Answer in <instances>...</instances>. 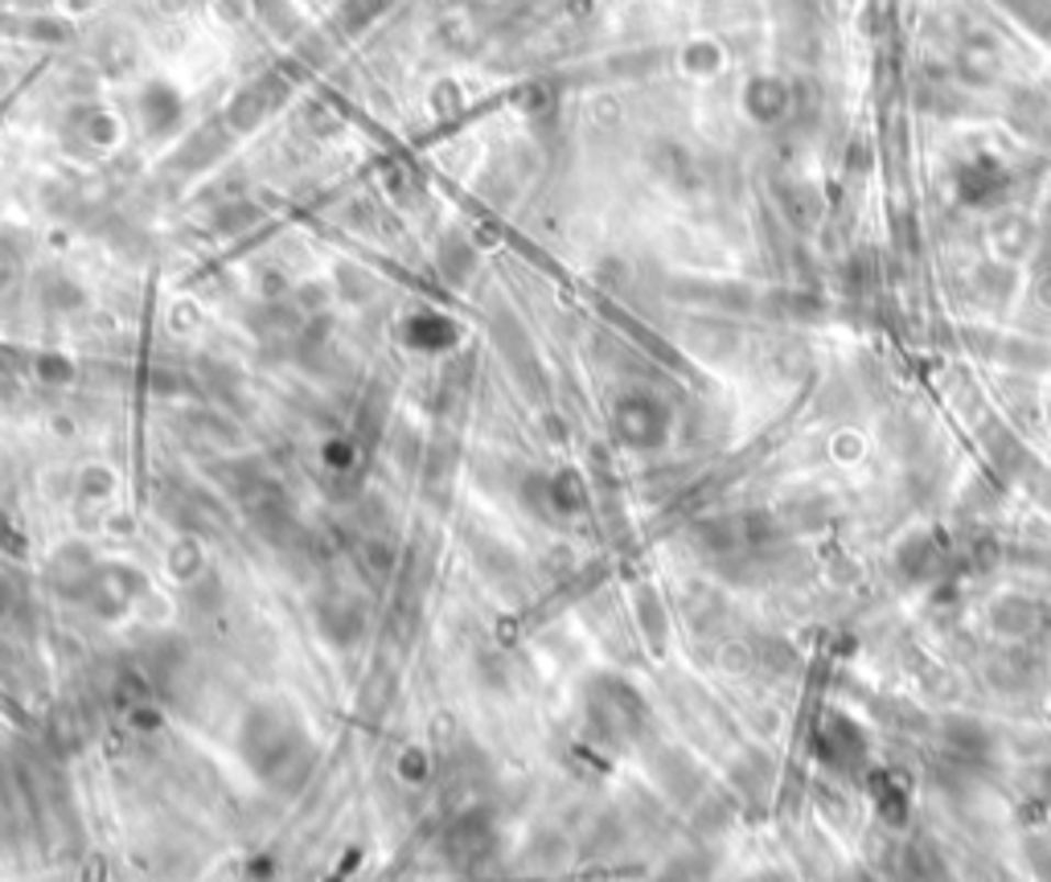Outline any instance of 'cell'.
<instances>
[{
  "mask_svg": "<svg viewBox=\"0 0 1051 882\" xmlns=\"http://www.w3.org/2000/svg\"><path fill=\"white\" fill-rule=\"evenodd\" d=\"M313 619H316V633L325 636L329 645H337V649H354L361 636H366V607H361L358 595L346 588L321 591L313 604Z\"/></svg>",
  "mask_w": 1051,
  "mask_h": 882,
  "instance_id": "cell-2",
  "label": "cell"
},
{
  "mask_svg": "<svg viewBox=\"0 0 1051 882\" xmlns=\"http://www.w3.org/2000/svg\"><path fill=\"white\" fill-rule=\"evenodd\" d=\"M427 772H432V756H427L424 747H407V751L399 756V775H403L407 784H424Z\"/></svg>",
  "mask_w": 1051,
  "mask_h": 882,
  "instance_id": "cell-5",
  "label": "cell"
},
{
  "mask_svg": "<svg viewBox=\"0 0 1051 882\" xmlns=\"http://www.w3.org/2000/svg\"><path fill=\"white\" fill-rule=\"evenodd\" d=\"M169 571H174V579H181V583H198V579H205V550H202V543L181 538V543L169 550Z\"/></svg>",
  "mask_w": 1051,
  "mask_h": 882,
  "instance_id": "cell-4",
  "label": "cell"
},
{
  "mask_svg": "<svg viewBox=\"0 0 1051 882\" xmlns=\"http://www.w3.org/2000/svg\"><path fill=\"white\" fill-rule=\"evenodd\" d=\"M243 759L276 789H300L313 772V744L283 702H259L243 718Z\"/></svg>",
  "mask_w": 1051,
  "mask_h": 882,
  "instance_id": "cell-1",
  "label": "cell"
},
{
  "mask_svg": "<svg viewBox=\"0 0 1051 882\" xmlns=\"http://www.w3.org/2000/svg\"><path fill=\"white\" fill-rule=\"evenodd\" d=\"M0 550H9V555H13V550H21V534H16L13 522H9L4 513H0Z\"/></svg>",
  "mask_w": 1051,
  "mask_h": 882,
  "instance_id": "cell-6",
  "label": "cell"
},
{
  "mask_svg": "<svg viewBox=\"0 0 1051 882\" xmlns=\"http://www.w3.org/2000/svg\"><path fill=\"white\" fill-rule=\"evenodd\" d=\"M444 850L456 867H481L493 853V825H489L485 813H465L460 820H452V829L444 837Z\"/></svg>",
  "mask_w": 1051,
  "mask_h": 882,
  "instance_id": "cell-3",
  "label": "cell"
}]
</instances>
